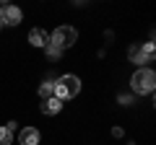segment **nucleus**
I'll use <instances>...</instances> for the list:
<instances>
[{"label": "nucleus", "instance_id": "obj_1", "mask_svg": "<svg viewBox=\"0 0 156 145\" xmlns=\"http://www.w3.org/2000/svg\"><path fill=\"white\" fill-rule=\"evenodd\" d=\"M78 91H81V80L76 75H62V78H57V83H52V96L57 101L73 99V96H78Z\"/></svg>", "mask_w": 156, "mask_h": 145}, {"label": "nucleus", "instance_id": "obj_2", "mask_svg": "<svg viewBox=\"0 0 156 145\" xmlns=\"http://www.w3.org/2000/svg\"><path fill=\"white\" fill-rule=\"evenodd\" d=\"M154 83H156V75L154 70H148V67H140V70L133 72V78H130V86H133L135 93H151L154 91Z\"/></svg>", "mask_w": 156, "mask_h": 145}, {"label": "nucleus", "instance_id": "obj_3", "mask_svg": "<svg viewBox=\"0 0 156 145\" xmlns=\"http://www.w3.org/2000/svg\"><path fill=\"white\" fill-rule=\"evenodd\" d=\"M76 39H78V34H76L73 26H57L55 31H52V36H50V44L62 52V49H68V47L76 44Z\"/></svg>", "mask_w": 156, "mask_h": 145}, {"label": "nucleus", "instance_id": "obj_4", "mask_svg": "<svg viewBox=\"0 0 156 145\" xmlns=\"http://www.w3.org/2000/svg\"><path fill=\"white\" fill-rule=\"evenodd\" d=\"M0 21H3V26H18L21 23V11L16 5H3L0 8Z\"/></svg>", "mask_w": 156, "mask_h": 145}, {"label": "nucleus", "instance_id": "obj_5", "mask_svg": "<svg viewBox=\"0 0 156 145\" xmlns=\"http://www.w3.org/2000/svg\"><path fill=\"white\" fill-rule=\"evenodd\" d=\"M18 143H21V145H39L37 127H23L21 132H18Z\"/></svg>", "mask_w": 156, "mask_h": 145}, {"label": "nucleus", "instance_id": "obj_6", "mask_svg": "<svg viewBox=\"0 0 156 145\" xmlns=\"http://www.w3.org/2000/svg\"><path fill=\"white\" fill-rule=\"evenodd\" d=\"M29 42H31L34 47H47V44H50V36H47L42 29H31V34H29Z\"/></svg>", "mask_w": 156, "mask_h": 145}, {"label": "nucleus", "instance_id": "obj_7", "mask_svg": "<svg viewBox=\"0 0 156 145\" xmlns=\"http://www.w3.org/2000/svg\"><path fill=\"white\" fill-rule=\"evenodd\" d=\"M62 109V104L52 96V99H47V101H42V114H47V117H52V114H57Z\"/></svg>", "mask_w": 156, "mask_h": 145}, {"label": "nucleus", "instance_id": "obj_8", "mask_svg": "<svg viewBox=\"0 0 156 145\" xmlns=\"http://www.w3.org/2000/svg\"><path fill=\"white\" fill-rule=\"evenodd\" d=\"M154 55H156L154 42H146V44L140 47V62H154Z\"/></svg>", "mask_w": 156, "mask_h": 145}, {"label": "nucleus", "instance_id": "obj_9", "mask_svg": "<svg viewBox=\"0 0 156 145\" xmlns=\"http://www.w3.org/2000/svg\"><path fill=\"white\" fill-rule=\"evenodd\" d=\"M39 96H42V101L52 99V80H47V83H42V86H39Z\"/></svg>", "mask_w": 156, "mask_h": 145}, {"label": "nucleus", "instance_id": "obj_10", "mask_svg": "<svg viewBox=\"0 0 156 145\" xmlns=\"http://www.w3.org/2000/svg\"><path fill=\"white\" fill-rule=\"evenodd\" d=\"M13 143V132L8 127H0V145H11Z\"/></svg>", "mask_w": 156, "mask_h": 145}, {"label": "nucleus", "instance_id": "obj_11", "mask_svg": "<svg viewBox=\"0 0 156 145\" xmlns=\"http://www.w3.org/2000/svg\"><path fill=\"white\" fill-rule=\"evenodd\" d=\"M130 60H133V62H140V47H130Z\"/></svg>", "mask_w": 156, "mask_h": 145}, {"label": "nucleus", "instance_id": "obj_12", "mask_svg": "<svg viewBox=\"0 0 156 145\" xmlns=\"http://www.w3.org/2000/svg\"><path fill=\"white\" fill-rule=\"evenodd\" d=\"M44 49H47V55H50V57H60V55H62V52L57 49V47H52V44H47Z\"/></svg>", "mask_w": 156, "mask_h": 145}, {"label": "nucleus", "instance_id": "obj_13", "mask_svg": "<svg viewBox=\"0 0 156 145\" xmlns=\"http://www.w3.org/2000/svg\"><path fill=\"white\" fill-rule=\"evenodd\" d=\"M0 29H3V21H0Z\"/></svg>", "mask_w": 156, "mask_h": 145}]
</instances>
